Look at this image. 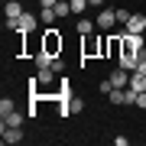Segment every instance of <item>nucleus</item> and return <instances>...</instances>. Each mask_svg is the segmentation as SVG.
Instances as JSON below:
<instances>
[{"instance_id": "nucleus-25", "label": "nucleus", "mask_w": 146, "mask_h": 146, "mask_svg": "<svg viewBox=\"0 0 146 146\" xmlns=\"http://www.w3.org/2000/svg\"><path fill=\"white\" fill-rule=\"evenodd\" d=\"M143 39H146V33H143Z\"/></svg>"}, {"instance_id": "nucleus-7", "label": "nucleus", "mask_w": 146, "mask_h": 146, "mask_svg": "<svg viewBox=\"0 0 146 146\" xmlns=\"http://www.w3.org/2000/svg\"><path fill=\"white\" fill-rule=\"evenodd\" d=\"M127 33H146V16L143 13H133L130 23H127Z\"/></svg>"}, {"instance_id": "nucleus-3", "label": "nucleus", "mask_w": 146, "mask_h": 146, "mask_svg": "<svg viewBox=\"0 0 146 146\" xmlns=\"http://www.w3.org/2000/svg\"><path fill=\"white\" fill-rule=\"evenodd\" d=\"M133 101H136V94L130 88H110V104H130L133 107Z\"/></svg>"}, {"instance_id": "nucleus-23", "label": "nucleus", "mask_w": 146, "mask_h": 146, "mask_svg": "<svg viewBox=\"0 0 146 146\" xmlns=\"http://www.w3.org/2000/svg\"><path fill=\"white\" fill-rule=\"evenodd\" d=\"M58 0H39V7H55Z\"/></svg>"}, {"instance_id": "nucleus-5", "label": "nucleus", "mask_w": 146, "mask_h": 146, "mask_svg": "<svg viewBox=\"0 0 146 146\" xmlns=\"http://www.w3.org/2000/svg\"><path fill=\"white\" fill-rule=\"evenodd\" d=\"M0 140H3V143H20L23 140V130H20V127H3V123H0Z\"/></svg>"}, {"instance_id": "nucleus-4", "label": "nucleus", "mask_w": 146, "mask_h": 146, "mask_svg": "<svg viewBox=\"0 0 146 146\" xmlns=\"http://www.w3.org/2000/svg\"><path fill=\"white\" fill-rule=\"evenodd\" d=\"M94 23H98V29H104V33H107V29H114V26H117V13H114V10H101Z\"/></svg>"}, {"instance_id": "nucleus-17", "label": "nucleus", "mask_w": 146, "mask_h": 146, "mask_svg": "<svg viewBox=\"0 0 146 146\" xmlns=\"http://www.w3.org/2000/svg\"><path fill=\"white\" fill-rule=\"evenodd\" d=\"M114 13H117V26H123V29H127V23H130V16H133V13L127 10V7H120V10H114Z\"/></svg>"}, {"instance_id": "nucleus-2", "label": "nucleus", "mask_w": 146, "mask_h": 146, "mask_svg": "<svg viewBox=\"0 0 146 146\" xmlns=\"http://www.w3.org/2000/svg\"><path fill=\"white\" fill-rule=\"evenodd\" d=\"M36 23H39L36 13H23L20 20H16V33H20V36H29V33L36 29Z\"/></svg>"}, {"instance_id": "nucleus-19", "label": "nucleus", "mask_w": 146, "mask_h": 146, "mask_svg": "<svg viewBox=\"0 0 146 146\" xmlns=\"http://www.w3.org/2000/svg\"><path fill=\"white\" fill-rule=\"evenodd\" d=\"M10 110H16V104H13L10 98H3V101H0V117H3V114H10Z\"/></svg>"}, {"instance_id": "nucleus-12", "label": "nucleus", "mask_w": 146, "mask_h": 146, "mask_svg": "<svg viewBox=\"0 0 146 146\" xmlns=\"http://www.w3.org/2000/svg\"><path fill=\"white\" fill-rule=\"evenodd\" d=\"M23 16V3L20 0H10V3H7V20H20Z\"/></svg>"}, {"instance_id": "nucleus-21", "label": "nucleus", "mask_w": 146, "mask_h": 146, "mask_svg": "<svg viewBox=\"0 0 146 146\" xmlns=\"http://www.w3.org/2000/svg\"><path fill=\"white\" fill-rule=\"evenodd\" d=\"M52 68H55V72H58V75H62V72H65V62H62V58H58V55H55V62H52Z\"/></svg>"}, {"instance_id": "nucleus-14", "label": "nucleus", "mask_w": 146, "mask_h": 146, "mask_svg": "<svg viewBox=\"0 0 146 146\" xmlns=\"http://www.w3.org/2000/svg\"><path fill=\"white\" fill-rule=\"evenodd\" d=\"M136 62H140V55H120V68H127V72H136Z\"/></svg>"}, {"instance_id": "nucleus-6", "label": "nucleus", "mask_w": 146, "mask_h": 146, "mask_svg": "<svg viewBox=\"0 0 146 146\" xmlns=\"http://www.w3.org/2000/svg\"><path fill=\"white\" fill-rule=\"evenodd\" d=\"M110 84H114V88H130V72H127V68L110 72Z\"/></svg>"}, {"instance_id": "nucleus-20", "label": "nucleus", "mask_w": 146, "mask_h": 146, "mask_svg": "<svg viewBox=\"0 0 146 146\" xmlns=\"http://www.w3.org/2000/svg\"><path fill=\"white\" fill-rule=\"evenodd\" d=\"M133 107H140V110H146V91H140V94H136V101H133Z\"/></svg>"}, {"instance_id": "nucleus-22", "label": "nucleus", "mask_w": 146, "mask_h": 146, "mask_svg": "<svg viewBox=\"0 0 146 146\" xmlns=\"http://www.w3.org/2000/svg\"><path fill=\"white\" fill-rule=\"evenodd\" d=\"M136 72H140V75H146V58H140V62H136Z\"/></svg>"}, {"instance_id": "nucleus-24", "label": "nucleus", "mask_w": 146, "mask_h": 146, "mask_svg": "<svg viewBox=\"0 0 146 146\" xmlns=\"http://www.w3.org/2000/svg\"><path fill=\"white\" fill-rule=\"evenodd\" d=\"M88 3H91V7H104V0H88Z\"/></svg>"}, {"instance_id": "nucleus-13", "label": "nucleus", "mask_w": 146, "mask_h": 146, "mask_svg": "<svg viewBox=\"0 0 146 146\" xmlns=\"http://www.w3.org/2000/svg\"><path fill=\"white\" fill-rule=\"evenodd\" d=\"M3 127H23V114H20V110H10V114H3Z\"/></svg>"}, {"instance_id": "nucleus-18", "label": "nucleus", "mask_w": 146, "mask_h": 146, "mask_svg": "<svg viewBox=\"0 0 146 146\" xmlns=\"http://www.w3.org/2000/svg\"><path fill=\"white\" fill-rule=\"evenodd\" d=\"M55 13H58V20H62V16H68V13H72V3L58 0V3H55Z\"/></svg>"}, {"instance_id": "nucleus-9", "label": "nucleus", "mask_w": 146, "mask_h": 146, "mask_svg": "<svg viewBox=\"0 0 146 146\" xmlns=\"http://www.w3.org/2000/svg\"><path fill=\"white\" fill-rule=\"evenodd\" d=\"M130 91H133V94L146 91V75H140V72H130Z\"/></svg>"}, {"instance_id": "nucleus-1", "label": "nucleus", "mask_w": 146, "mask_h": 146, "mask_svg": "<svg viewBox=\"0 0 146 146\" xmlns=\"http://www.w3.org/2000/svg\"><path fill=\"white\" fill-rule=\"evenodd\" d=\"M42 49H46L49 55H62V36H58L55 26L46 29V36H42Z\"/></svg>"}, {"instance_id": "nucleus-10", "label": "nucleus", "mask_w": 146, "mask_h": 146, "mask_svg": "<svg viewBox=\"0 0 146 146\" xmlns=\"http://www.w3.org/2000/svg\"><path fill=\"white\" fill-rule=\"evenodd\" d=\"M33 62H36V68H52V62H55V55H49L46 49H39V52H36V58H33Z\"/></svg>"}, {"instance_id": "nucleus-8", "label": "nucleus", "mask_w": 146, "mask_h": 146, "mask_svg": "<svg viewBox=\"0 0 146 146\" xmlns=\"http://www.w3.org/2000/svg\"><path fill=\"white\" fill-rule=\"evenodd\" d=\"M72 98H75V91H72V81H68V78H62V81H58V101H62V104H68Z\"/></svg>"}, {"instance_id": "nucleus-16", "label": "nucleus", "mask_w": 146, "mask_h": 146, "mask_svg": "<svg viewBox=\"0 0 146 146\" xmlns=\"http://www.w3.org/2000/svg\"><path fill=\"white\" fill-rule=\"evenodd\" d=\"M55 16H58V13H55V7H42V10H39V23H52Z\"/></svg>"}, {"instance_id": "nucleus-11", "label": "nucleus", "mask_w": 146, "mask_h": 146, "mask_svg": "<svg viewBox=\"0 0 146 146\" xmlns=\"http://www.w3.org/2000/svg\"><path fill=\"white\" fill-rule=\"evenodd\" d=\"M94 29H98V23H94V20H84V16L78 20V26H75V33H81V36H94Z\"/></svg>"}, {"instance_id": "nucleus-15", "label": "nucleus", "mask_w": 146, "mask_h": 146, "mask_svg": "<svg viewBox=\"0 0 146 146\" xmlns=\"http://www.w3.org/2000/svg\"><path fill=\"white\" fill-rule=\"evenodd\" d=\"M68 3H72V13H75V16H84V10L91 7L88 0H68Z\"/></svg>"}]
</instances>
